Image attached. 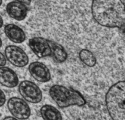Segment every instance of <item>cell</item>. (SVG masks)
<instances>
[{
	"label": "cell",
	"instance_id": "20",
	"mask_svg": "<svg viewBox=\"0 0 125 120\" xmlns=\"http://www.w3.org/2000/svg\"><path fill=\"white\" fill-rule=\"evenodd\" d=\"M2 39H1V37H0V48L2 46Z\"/></svg>",
	"mask_w": 125,
	"mask_h": 120
},
{
	"label": "cell",
	"instance_id": "5",
	"mask_svg": "<svg viewBox=\"0 0 125 120\" xmlns=\"http://www.w3.org/2000/svg\"><path fill=\"white\" fill-rule=\"evenodd\" d=\"M6 60L12 65L18 68H23L29 63V57L26 52L16 45H9L4 50Z\"/></svg>",
	"mask_w": 125,
	"mask_h": 120
},
{
	"label": "cell",
	"instance_id": "9",
	"mask_svg": "<svg viewBox=\"0 0 125 120\" xmlns=\"http://www.w3.org/2000/svg\"><path fill=\"white\" fill-rule=\"evenodd\" d=\"M6 12L7 15L13 20L23 21L28 15V7L26 5L17 1H11L6 5Z\"/></svg>",
	"mask_w": 125,
	"mask_h": 120
},
{
	"label": "cell",
	"instance_id": "8",
	"mask_svg": "<svg viewBox=\"0 0 125 120\" xmlns=\"http://www.w3.org/2000/svg\"><path fill=\"white\" fill-rule=\"evenodd\" d=\"M28 70L31 76L39 82L46 83L51 80L50 70L42 62H32L29 64Z\"/></svg>",
	"mask_w": 125,
	"mask_h": 120
},
{
	"label": "cell",
	"instance_id": "2",
	"mask_svg": "<svg viewBox=\"0 0 125 120\" xmlns=\"http://www.w3.org/2000/svg\"><path fill=\"white\" fill-rule=\"evenodd\" d=\"M125 95L124 80L112 85L106 93V107L112 120H125Z\"/></svg>",
	"mask_w": 125,
	"mask_h": 120
},
{
	"label": "cell",
	"instance_id": "14",
	"mask_svg": "<svg viewBox=\"0 0 125 120\" xmlns=\"http://www.w3.org/2000/svg\"><path fill=\"white\" fill-rule=\"evenodd\" d=\"M79 57L81 62L89 67H94L97 63L95 55L87 49H83L79 52Z\"/></svg>",
	"mask_w": 125,
	"mask_h": 120
},
{
	"label": "cell",
	"instance_id": "7",
	"mask_svg": "<svg viewBox=\"0 0 125 120\" xmlns=\"http://www.w3.org/2000/svg\"><path fill=\"white\" fill-rule=\"evenodd\" d=\"M29 46L39 58L51 56V50L48 40L41 37H35L29 40Z\"/></svg>",
	"mask_w": 125,
	"mask_h": 120
},
{
	"label": "cell",
	"instance_id": "4",
	"mask_svg": "<svg viewBox=\"0 0 125 120\" xmlns=\"http://www.w3.org/2000/svg\"><path fill=\"white\" fill-rule=\"evenodd\" d=\"M18 92L26 101L37 104L42 101L43 93L39 87L30 80H23L18 84Z\"/></svg>",
	"mask_w": 125,
	"mask_h": 120
},
{
	"label": "cell",
	"instance_id": "18",
	"mask_svg": "<svg viewBox=\"0 0 125 120\" xmlns=\"http://www.w3.org/2000/svg\"><path fill=\"white\" fill-rule=\"evenodd\" d=\"M3 120H18L17 118H14L13 117H6L4 118Z\"/></svg>",
	"mask_w": 125,
	"mask_h": 120
},
{
	"label": "cell",
	"instance_id": "22",
	"mask_svg": "<svg viewBox=\"0 0 125 120\" xmlns=\"http://www.w3.org/2000/svg\"><path fill=\"white\" fill-rule=\"evenodd\" d=\"M1 113H0V117H1Z\"/></svg>",
	"mask_w": 125,
	"mask_h": 120
},
{
	"label": "cell",
	"instance_id": "1",
	"mask_svg": "<svg viewBox=\"0 0 125 120\" xmlns=\"http://www.w3.org/2000/svg\"><path fill=\"white\" fill-rule=\"evenodd\" d=\"M91 12L95 21L101 26L124 28L125 12L122 0H92Z\"/></svg>",
	"mask_w": 125,
	"mask_h": 120
},
{
	"label": "cell",
	"instance_id": "17",
	"mask_svg": "<svg viewBox=\"0 0 125 120\" xmlns=\"http://www.w3.org/2000/svg\"><path fill=\"white\" fill-rule=\"evenodd\" d=\"M14 1H17V2H21V3L24 4L26 5L30 4L31 2H32V0H13Z\"/></svg>",
	"mask_w": 125,
	"mask_h": 120
},
{
	"label": "cell",
	"instance_id": "6",
	"mask_svg": "<svg viewBox=\"0 0 125 120\" xmlns=\"http://www.w3.org/2000/svg\"><path fill=\"white\" fill-rule=\"evenodd\" d=\"M7 108L14 118L26 120L31 113L30 107L24 100L18 97H12L7 101Z\"/></svg>",
	"mask_w": 125,
	"mask_h": 120
},
{
	"label": "cell",
	"instance_id": "3",
	"mask_svg": "<svg viewBox=\"0 0 125 120\" xmlns=\"http://www.w3.org/2000/svg\"><path fill=\"white\" fill-rule=\"evenodd\" d=\"M49 94L60 108H67L74 106H82L86 104V101L79 91L63 85H52L50 89Z\"/></svg>",
	"mask_w": 125,
	"mask_h": 120
},
{
	"label": "cell",
	"instance_id": "13",
	"mask_svg": "<svg viewBox=\"0 0 125 120\" xmlns=\"http://www.w3.org/2000/svg\"><path fill=\"white\" fill-rule=\"evenodd\" d=\"M40 112L43 120H63L61 112L51 105H44Z\"/></svg>",
	"mask_w": 125,
	"mask_h": 120
},
{
	"label": "cell",
	"instance_id": "11",
	"mask_svg": "<svg viewBox=\"0 0 125 120\" xmlns=\"http://www.w3.org/2000/svg\"><path fill=\"white\" fill-rule=\"evenodd\" d=\"M4 33L9 40L15 43H21L26 40V34L23 29L15 24H8L4 26Z\"/></svg>",
	"mask_w": 125,
	"mask_h": 120
},
{
	"label": "cell",
	"instance_id": "12",
	"mask_svg": "<svg viewBox=\"0 0 125 120\" xmlns=\"http://www.w3.org/2000/svg\"><path fill=\"white\" fill-rule=\"evenodd\" d=\"M51 50V56L57 63H63L68 58V53L65 49L58 43L52 40H49Z\"/></svg>",
	"mask_w": 125,
	"mask_h": 120
},
{
	"label": "cell",
	"instance_id": "16",
	"mask_svg": "<svg viewBox=\"0 0 125 120\" xmlns=\"http://www.w3.org/2000/svg\"><path fill=\"white\" fill-rule=\"evenodd\" d=\"M6 63H7V60L5 57L4 54L0 52V67L6 65Z\"/></svg>",
	"mask_w": 125,
	"mask_h": 120
},
{
	"label": "cell",
	"instance_id": "19",
	"mask_svg": "<svg viewBox=\"0 0 125 120\" xmlns=\"http://www.w3.org/2000/svg\"><path fill=\"white\" fill-rule=\"evenodd\" d=\"M3 24H4L3 19H2V17H1V15H0V29L3 26Z\"/></svg>",
	"mask_w": 125,
	"mask_h": 120
},
{
	"label": "cell",
	"instance_id": "21",
	"mask_svg": "<svg viewBox=\"0 0 125 120\" xmlns=\"http://www.w3.org/2000/svg\"><path fill=\"white\" fill-rule=\"evenodd\" d=\"M2 0H0V6L2 5Z\"/></svg>",
	"mask_w": 125,
	"mask_h": 120
},
{
	"label": "cell",
	"instance_id": "10",
	"mask_svg": "<svg viewBox=\"0 0 125 120\" xmlns=\"http://www.w3.org/2000/svg\"><path fill=\"white\" fill-rule=\"evenodd\" d=\"M19 78L17 73L7 67H0V84L6 88L12 89L18 86Z\"/></svg>",
	"mask_w": 125,
	"mask_h": 120
},
{
	"label": "cell",
	"instance_id": "15",
	"mask_svg": "<svg viewBox=\"0 0 125 120\" xmlns=\"http://www.w3.org/2000/svg\"><path fill=\"white\" fill-rule=\"evenodd\" d=\"M6 101V96L4 92L0 89V107L3 106Z\"/></svg>",
	"mask_w": 125,
	"mask_h": 120
}]
</instances>
